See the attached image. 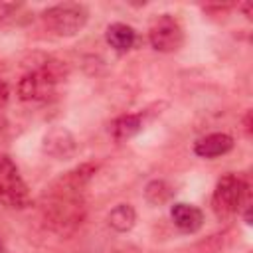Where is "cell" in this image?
<instances>
[{"mask_svg": "<svg viewBox=\"0 0 253 253\" xmlns=\"http://www.w3.org/2000/svg\"><path fill=\"white\" fill-rule=\"evenodd\" d=\"M83 215H85L83 192H73L59 184H53L43 204L45 223L57 233H69L77 225H81Z\"/></svg>", "mask_w": 253, "mask_h": 253, "instance_id": "cell-1", "label": "cell"}, {"mask_svg": "<svg viewBox=\"0 0 253 253\" xmlns=\"http://www.w3.org/2000/svg\"><path fill=\"white\" fill-rule=\"evenodd\" d=\"M63 75V67L59 61L47 59L42 65L34 67L32 71H28L20 81H18V97L26 103H42L47 101L53 91L57 81Z\"/></svg>", "mask_w": 253, "mask_h": 253, "instance_id": "cell-2", "label": "cell"}, {"mask_svg": "<svg viewBox=\"0 0 253 253\" xmlns=\"http://www.w3.org/2000/svg\"><path fill=\"white\" fill-rule=\"evenodd\" d=\"M245 208H251V192L249 184L235 176L225 174L217 180L213 190V210L219 217H229Z\"/></svg>", "mask_w": 253, "mask_h": 253, "instance_id": "cell-3", "label": "cell"}, {"mask_svg": "<svg viewBox=\"0 0 253 253\" xmlns=\"http://www.w3.org/2000/svg\"><path fill=\"white\" fill-rule=\"evenodd\" d=\"M42 18L45 26L57 36H75L85 28L89 10L77 2H63V4L49 6L42 14Z\"/></svg>", "mask_w": 253, "mask_h": 253, "instance_id": "cell-4", "label": "cell"}, {"mask_svg": "<svg viewBox=\"0 0 253 253\" xmlns=\"http://www.w3.org/2000/svg\"><path fill=\"white\" fill-rule=\"evenodd\" d=\"M0 204L6 208H26L30 204L28 186L6 154H0Z\"/></svg>", "mask_w": 253, "mask_h": 253, "instance_id": "cell-5", "label": "cell"}, {"mask_svg": "<svg viewBox=\"0 0 253 253\" xmlns=\"http://www.w3.org/2000/svg\"><path fill=\"white\" fill-rule=\"evenodd\" d=\"M148 42H150V45L156 51L172 53V51H176V49L182 47V43H184V32H182L180 24L172 16L164 14V16H160L152 24V28L148 32Z\"/></svg>", "mask_w": 253, "mask_h": 253, "instance_id": "cell-6", "label": "cell"}, {"mask_svg": "<svg viewBox=\"0 0 253 253\" xmlns=\"http://www.w3.org/2000/svg\"><path fill=\"white\" fill-rule=\"evenodd\" d=\"M170 217L174 221V225L186 233H194L204 225V211L194 206V204H186V202H176L170 208Z\"/></svg>", "mask_w": 253, "mask_h": 253, "instance_id": "cell-7", "label": "cell"}, {"mask_svg": "<svg viewBox=\"0 0 253 253\" xmlns=\"http://www.w3.org/2000/svg\"><path fill=\"white\" fill-rule=\"evenodd\" d=\"M43 150L53 158H67L75 152V138L63 126H53L43 136Z\"/></svg>", "mask_w": 253, "mask_h": 253, "instance_id": "cell-8", "label": "cell"}, {"mask_svg": "<svg viewBox=\"0 0 253 253\" xmlns=\"http://www.w3.org/2000/svg\"><path fill=\"white\" fill-rule=\"evenodd\" d=\"M231 148H233V138L225 132L206 134V136L198 138L194 144V152L200 158H217V156L227 154Z\"/></svg>", "mask_w": 253, "mask_h": 253, "instance_id": "cell-9", "label": "cell"}, {"mask_svg": "<svg viewBox=\"0 0 253 253\" xmlns=\"http://www.w3.org/2000/svg\"><path fill=\"white\" fill-rule=\"evenodd\" d=\"M105 40H107V43L113 49H117V51H128L134 45V42H136V32L130 26H126V24L115 22V24H111L107 28Z\"/></svg>", "mask_w": 253, "mask_h": 253, "instance_id": "cell-10", "label": "cell"}, {"mask_svg": "<svg viewBox=\"0 0 253 253\" xmlns=\"http://www.w3.org/2000/svg\"><path fill=\"white\" fill-rule=\"evenodd\" d=\"M134 221H136V211L130 204H119L107 215V223L119 233L130 231L134 227Z\"/></svg>", "mask_w": 253, "mask_h": 253, "instance_id": "cell-11", "label": "cell"}, {"mask_svg": "<svg viewBox=\"0 0 253 253\" xmlns=\"http://www.w3.org/2000/svg\"><path fill=\"white\" fill-rule=\"evenodd\" d=\"M142 128V121L138 115H123L115 119L109 126V132L115 140H128Z\"/></svg>", "mask_w": 253, "mask_h": 253, "instance_id": "cell-12", "label": "cell"}, {"mask_svg": "<svg viewBox=\"0 0 253 253\" xmlns=\"http://www.w3.org/2000/svg\"><path fill=\"white\" fill-rule=\"evenodd\" d=\"M144 196H146V200H148L150 204L160 206V204H164V202L170 200V196H172V188H170L164 180H154V182H150V184L146 186Z\"/></svg>", "mask_w": 253, "mask_h": 253, "instance_id": "cell-13", "label": "cell"}, {"mask_svg": "<svg viewBox=\"0 0 253 253\" xmlns=\"http://www.w3.org/2000/svg\"><path fill=\"white\" fill-rule=\"evenodd\" d=\"M8 95H10V91H8V85L4 83V81H0V109L8 103Z\"/></svg>", "mask_w": 253, "mask_h": 253, "instance_id": "cell-14", "label": "cell"}, {"mask_svg": "<svg viewBox=\"0 0 253 253\" xmlns=\"http://www.w3.org/2000/svg\"><path fill=\"white\" fill-rule=\"evenodd\" d=\"M0 253H2V243H0Z\"/></svg>", "mask_w": 253, "mask_h": 253, "instance_id": "cell-15", "label": "cell"}]
</instances>
